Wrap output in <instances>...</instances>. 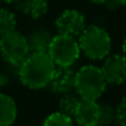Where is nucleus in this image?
<instances>
[{"label": "nucleus", "mask_w": 126, "mask_h": 126, "mask_svg": "<svg viewBox=\"0 0 126 126\" xmlns=\"http://www.w3.org/2000/svg\"><path fill=\"white\" fill-rule=\"evenodd\" d=\"M56 66L47 53L31 52L19 66L21 84L32 90H40L48 85Z\"/></svg>", "instance_id": "nucleus-1"}, {"label": "nucleus", "mask_w": 126, "mask_h": 126, "mask_svg": "<svg viewBox=\"0 0 126 126\" xmlns=\"http://www.w3.org/2000/svg\"><path fill=\"white\" fill-rule=\"evenodd\" d=\"M78 45L80 53L92 61L105 59L112 48V41L109 32L98 25L85 26L78 36Z\"/></svg>", "instance_id": "nucleus-2"}, {"label": "nucleus", "mask_w": 126, "mask_h": 126, "mask_svg": "<svg viewBox=\"0 0 126 126\" xmlns=\"http://www.w3.org/2000/svg\"><path fill=\"white\" fill-rule=\"evenodd\" d=\"M106 80L100 67L85 64L80 67L74 76V90L80 99L98 100L106 90Z\"/></svg>", "instance_id": "nucleus-3"}, {"label": "nucleus", "mask_w": 126, "mask_h": 126, "mask_svg": "<svg viewBox=\"0 0 126 126\" xmlns=\"http://www.w3.org/2000/svg\"><path fill=\"white\" fill-rule=\"evenodd\" d=\"M47 54L56 67H72L80 57L78 40L58 33L52 37Z\"/></svg>", "instance_id": "nucleus-4"}, {"label": "nucleus", "mask_w": 126, "mask_h": 126, "mask_svg": "<svg viewBox=\"0 0 126 126\" xmlns=\"http://www.w3.org/2000/svg\"><path fill=\"white\" fill-rule=\"evenodd\" d=\"M30 53L27 37L17 30L0 36V54L9 64L19 67Z\"/></svg>", "instance_id": "nucleus-5"}, {"label": "nucleus", "mask_w": 126, "mask_h": 126, "mask_svg": "<svg viewBox=\"0 0 126 126\" xmlns=\"http://www.w3.org/2000/svg\"><path fill=\"white\" fill-rule=\"evenodd\" d=\"M56 29L58 33L71 37H78L87 26L85 16L76 9H66L56 19Z\"/></svg>", "instance_id": "nucleus-6"}, {"label": "nucleus", "mask_w": 126, "mask_h": 126, "mask_svg": "<svg viewBox=\"0 0 126 126\" xmlns=\"http://www.w3.org/2000/svg\"><path fill=\"white\" fill-rule=\"evenodd\" d=\"M106 84L121 85L126 79V59L124 54L108 56L100 68Z\"/></svg>", "instance_id": "nucleus-7"}, {"label": "nucleus", "mask_w": 126, "mask_h": 126, "mask_svg": "<svg viewBox=\"0 0 126 126\" xmlns=\"http://www.w3.org/2000/svg\"><path fill=\"white\" fill-rule=\"evenodd\" d=\"M74 76L76 71L72 67H56L47 87L54 94H68L74 90Z\"/></svg>", "instance_id": "nucleus-8"}, {"label": "nucleus", "mask_w": 126, "mask_h": 126, "mask_svg": "<svg viewBox=\"0 0 126 126\" xmlns=\"http://www.w3.org/2000/svg\"><path fill=\"white\" fill-rule=\"evenodd\" d=\"M99 111H100V104L96 100L79 99V103L77 105V109L72 119L79 126H89L99 124Z\"/></svg>", "instance_id": "nucleus-9"}, {"label": "nucleus", "mask_w": 126, "mask_h": 126, "mask_svg": "<svg viewBox=\"0 0 126 126\" xmlns=\"http://www.w3.org/2000/svg\"><path fill=\"white\" fill-rule=\"evenodd\" d=\"M15 8L32 20H40L48 13V0H19Z\"/></svg>", "instance_id": "nucleus-10"}, {"label": "nucleus", "mask_w": 126, "mask_h": 126, "mask_svg": "<svg viewBox=\"0 0 126 126\" xmlns=\"http://www.w3.org/2000/svg\"><path fill=\"white\" fill-rule=\"evenodd\" d=\"M17 117V105L13 96L0 93V126H11Z\"/></svg>", "instance_id": "nucleus-11"}, {"label": "nucleus", "mask_w": 126, "mask_h": 126, "mask_svg": "<svg viewBox=\"0 0 126 126\" xmlns=\"http://www.w3.org/2000/svg\"><path fill=\"white\" fill-rule=\"evenodd\" d=\"M52 37H53V35L49 31H47L46 29H36L27 37L30 52L47 53V49L49 47Z\"/></svg>", "instance_id": "nucleus-12"}, {"label": "nucleus", "mask_w": 126, "mask_h": 126, "mask_svg": "<svg viewBox=\"0 0 126 126\" xmlns=\"http://www.w3.org/2000/svg\"><path fill=\"white\" fill-rule=\"evenodd\" d=\"M79 99L80 98L78 95H73L71 93L63 94L58 101V111L69 116V117H73L74 111L77 109V105L79 103Z\"/></svg>", "instance_id": "nucleus-13"}, {"label": "nucleus", "mask_w": 126, "mask_h": 126, "mask_svg": "<svg viewBox=\"0 0 126 126\" xmlns=\"http://www.w3.org/2000/svg\"><path fill=\"white\" fill-rule=\"evenodd\" d=\"M17 20L15 14L5 8H0V36L16 30Z\"/></svg>", "instance_id": "nucleus-14"}, {"label": "nucleus", "mask_w": 126, "mask_h": 126, "mask_svg": "<svg viewBox=\"0 0 126 126\" xmlns=\"http://www.w3.org/2000/svg\"><path fill=\"white\" fill-rule=\"evenodd\" d=\"M42 126H74L72 117L62 114L59 111L49 114L42 122Z\"/></svg>", "instance_id": "nucleus-15"}, {"label": "nucleus", "mask_w": 126, "mask_h": 126, "mask_svg": "<svg viewBox=\"0 0 126 126\" xmlns=\"http://www.w3.org/2000/svg\"><path fill=\"white\" fill-rule=\"evenodd\" d=\"M115 121V106L111 104H100L99 111V124L104 126H109Z\"/></svg>", "instance_id": "nucleus-16"}, {"label": "nucleus", "mask_w": 126, "mask_h": 126, "mask_svg": "<svg viewBox=\"0 0 126 126\" xmlns=\"http://www.w3.org/2000/svg\"><path fill=\"white\" fill-rule=\"evenodd\" d=\"M117 126H126V101L122 98L119 105L115 108V121Z\"/></svg>", "instance_id": "nucleus-17"}, {"label": "nucleus", "mask_w": 126, "mask_h": 126, "mask_svg": "<svg viewBox=\"0 0 126 126\" xmlns=\"http://www.w3.org/2000/svg\"><path fill=\"white\" fill-rule=\"evenodd\" d=\"M125 4H126V0H109L105 4V6L109 10H116L119 8H122Z\"/></svg>", "instance_id": "nucleus-18"}, {"label": "nucleus", "mask_w": 126, "mask_h": 126, "mask_svg": "<svg viewBox=\"0 0 126 126\" xmlns=\"http://www.w3.org/2000/svg\"><path fill=\"white\" fill-rule=\"evenodd\" d=\"M9 77L5 73H0V88H4L9 84Z\"/></svg>", "instance_id": "nucleus-19"}, {"label": "nucleus", "mask_w": 126, "mask_h": 126, "mask_svg": "<svg viewBox=\"0 0 126 126\" xmlns=\"http://www.w3.org/2000/svg\"><path fill=\"white\" fill-rule=\"evenodd\" d=\"M92 4H95V5H105L109 0H89Z\"/></svg>", "instance_id": "nucleus-20"}, {"label": "nucleus", "mask_w": 126, "mask_h": 126, "mask_svg": "<svg viewBox=\"0 0 126 126\" xmlns=\"http://www.w3.org/2000/svg\"><path fill=\"white\" fill-rule=\"evenodd\" d=\"M0 1L6 3V4H15L16 1H19V0H0Z\"/></svg>", "instance_id": "nucleus-21"}, {"label": "nucleus", "mask_w": 126, "mask_h": 126, "mask_svg": "<svg viewBox=\"0 0 126 126\" xmlns=\"http://www.w3.org/2000/svg\"><path fill=\"white\" fill-rule=\"evenodd\" d=\"M89 126H104V125H101V124H94V125H89Z\"/></svg>", "instance_id": "nucleus-22"}]
</instances>
